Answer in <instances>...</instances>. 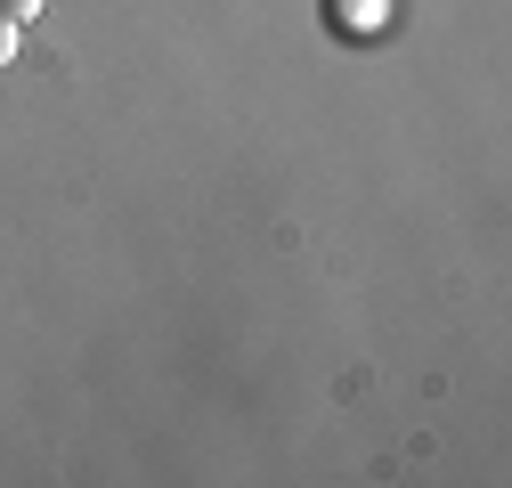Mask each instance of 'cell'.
I'll use <instances>...</instances> for the list:
<instances>
[{
  "label": "cell",
  "instance_id": "obj_1",
  "mask_svg": "<svg viewBox=\"0 0 512 488\" xmlns=\"http://www.w3.org/2000/svg\"><path fill=\"white\" fill-rule=\"evenodd\" d=\"M326 17H342V25L366 41V33H382V0H326Z\"/></svg>",
  "mask_w": 512,
  "mask_h": 488
},
{
  "label": "cell",
  "instance_id": "obj_2",
  "mask_svg": "<svg viewBox=\"0 0 512 488\" xmlns=\"http://www.w3.org/2000/svg\"><path fill=\"white\" fill-rule=\"evenodd\" d=\"M17 41H25V25H17V17H0V66L17 57Z\"/></svg>",
  "mask_w": 512,
  "mask_h": 488
},
{
  "label": "cell",
  "instance_id": "obj_3",
  "mask_svg": "<svg viewBox=\"0 0 512 488\" xmlns=\"http://www.w3.org/2000/svg\"><path fill=\"white\" fill-rule=\"evenodd\" d=\"M0 17H17V25H33V17H41V0H0Z\"/></svg>",
  "mask_w": 512,
  "mask_h": 488
}]
</instances>
